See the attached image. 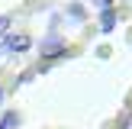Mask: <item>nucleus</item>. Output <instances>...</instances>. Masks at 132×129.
I'll return each instance as SVG.
<instances>
[{"label": "nucleus", "mask_w": 132, "mask_h": 129, "mask_svg": "<svg viewBox=\"0 0 132 129\" xmlns=\"http://www.w3.org/2000/svg\"><path fill=\"white\" fill-rule=\"evenodd\" d=\"M126 3H132V0H126Z\"/></svg>", "instance_id": "nucleus-11"}, {"label": "nucleus", "mask_w": 132, "mask_h": 129, "mask_svg": "<svg viewBox=\"0 0 132 129\" xmlns=\"http://www.w3.org/2000/svg\"><path fill=\"white\" fill-rule=\"evenodd\" d=\"M122 129H132V113L126 116V126H122Z\"/></svg>", "instance_id": "nucleus-9"}, {"label": "nucleus", "mask_w": 132, "mask_h": 129, "mask_svg": "<svg viewBox=\"0 0 132 129\" xmlns=\"http://www.w3.org/2000/svg\"><path fill=\"white\" fill-rule=\"evenodd\" d=\"M3 97H6V90H3V84H0V103H3Z\"/></svg>", "instance_id": "nucleus-10"}, {"label": "nucleus", "mask_w": 132, "mask_h": 129, "mask_svg": "<svg viewBox=\"0 0 132 129\" xmlns=\"http://www.w3.org/2000/svg\"><path fill=\"white\" fill-rule=\"evenodd\" d=\"M90 3H94L97 10H110V6H116V0H90Z\"/></svg>", "instance_id": "nucleus-7"}, {"label": "nucleus", "mask_w": 132, "mask_h": 129, "mask_svg": "<svg viewBox=\"0 0 132 129\" xmlns=\"http://www.w3.org/2000/svg\"><path fill=\"white\" fill-rule=\"evenodd\" d=\"M61 16L71 19V23H77V26H84V23H87V6H84L81 0H71V3L61 10Z\"/></svg>", "instance_id": "nucleus-3"}, {"label": "nucleus", "mask_w": 132, "mask_h": 129, "mask_svg": "<svg viewBox=\"0 0 132 129\" xmlns=\"http://www.w3.org/2000/svg\"><path fill=\"white\" fill-rule=\"evenodd\" d=\"M39 55H42V61L52 68L55 61H61V58H68V55H71V45L64 42L61 32H48V36L39 42Z\"/></svg>", "instance_id": "nucleus-1"}, {"label": "nucleus", "mask_w": 132, "mask_h": 129, "mask_svg": "<svg viewBox=\"0 0 132 129\" xmlns=\"http://www.w3.org/2000/svg\"><path fill=\"white\" fill-rule=\"evenodd\" d=\"M23 126V116H19V110H6L3 116H0V129H19Z\"/></svg>", "instance_id": "nucleus-5"}, {"label": "nucleus", "mask_w": 132, "mask_h": 129, "mask_svg": "<svg viewBox=\"0 0 132 129\" xmlns=\"http://www.w3.org/2000/svg\"><path fill=\"white\" fill-rule=\"evenodd\" d=\"M110 52H113L110 45H100V49H97V55H100V58H110Z\"/></svg>", "instance_id": "nucleus-8"}, {"label": "nucleus", "mask_w": 132, "mask_h": 129, "mask_svg": "<svg viewBox=\"0 0 132 129\" xmlns=\"http://www.w3.org/2000/svg\"><path fill=\"white\" fill-rule=\"evenodd\" d=\"M116 19H119V10H116V6L100 10V32H103V36H110V32L116 29Z\"/></svg>", "instance_id": "nucleus-4"}, {"label": "nucleus", "mask_w": 132, "mask_h": 129, "mask_svg": "<svg viewBox=\"0 0 132 129\" xmlns=\"http://www.w3.org/2000/svg\"><path fill=\"white\" fill-rule=\"evenodd\" d=\"M29 49H32V39L26 32H6L0 39V55H23Z\"/></svg>", "instance_id": "nucleus-2"}, {"label": "nucleus", "mask_w": 132, "mask_h": 129, "mask_svg": "<svg viewBox=\"0 0 132 129\" xmlns=\"http://www.w3.org/2000/svg\"><path fill=\"white\" fill-rule=\"evenodd\" d=\"M10 26H13V16H6V13H0V39L10 32Z\"/></svg>", "instance_id": "nucleus-6"}]
</instances>
